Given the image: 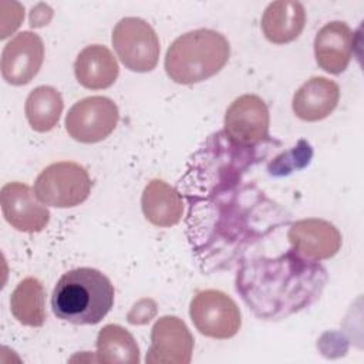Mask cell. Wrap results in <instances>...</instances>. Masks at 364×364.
I'll list each match as a JSON object with an SVG mask.
<instances>
[{
    "mask_svg": "<svg viewBox=\"0 0 364 364\" xmlns=\"http://www.w3.org/2000/svg\"><path fill=\"white\" fill-rule=\"evenodd\" d=\"M291 250L310 260H324L333 257L341 247V233L338 229L317 218L297 220L287 233Z\"/></svg>",
    "mask_w": 364,
    "mask_h": 364,
    "instance_id": "4fadbf2b",
    "label": "cell"
},
{
    "mask_svg": "<svg viewBox=\"0 0 364 364\" xmlns=\"http://www.w3.org/2000/svg\"><path fill=\"white\" fill-rule=\"evenodd\" d=\"M44 44L38 34L21 31L11 38L1 53V77L11 85L28 84L40 71Z\"/></svg>",
    "mask_w": 364,
    "mask_h": 364,
    "instance_id": "8fae6325",
    "label": "cell"
},
{
    "mask_svg": "<svg viewBox=\"0 0 364 364\" xmlns=\"http://www.w3.org/2000/svg\"><path fill=\"white\" fill-rule=\"evenodd\" d=\"M141 206L148 222L169 228L182 219L183 200L176 189L162 179H152L142 192Z\"/></svg>",
    "mask_w": 364,
    "mask_h": 364,
    "instance_id": "ac0fdd59",
    "label": "cell"
},
{
    "mask_svg": "<svg viewBox=\"0 0 364 364\" xmlns=\"http://www.w3.org/2000/svg\"><path fill=\"white\" fill-rule=\"evenodd\" d=\"M323 266L293 250L274 259L245 263L236 277V290L263 318H280L311 304L326 284Z\"/></svg>",
    "mask_w": 364,
    "mask_h": 364,
    "instance_id": "7a4b0ae2",
    "label": "cell"
},
{
    "mask_svg": "<svg viewBox=\"0 0 364 364\" xmlns=\"http://www.w3.org/2000/svg\"><path fill=\"white\" fill-rule=\"evenodd\" d=\"M118 118V107L111 98L92 95L80 100L70 108L65 117V129L78 142L95 144L111 135Z\"/></svg>",
    "mask_w": 364,
    "mask_h": 364,
    "instance_id": "ba28073f",
    "label": "cell"
},
{
    "mask_svg": "<svg viewBox=\"0 0 364 364\" xmlns=\"http://www.w3.org/2000/svg\"><path fill=\"white\" fill-rule=\"evenodd\" d=\"M189 316L200 334L218 340L233 337L242 324L240 310L235 300L215 289L196 293L189 306Z\"/></svg>",
    "mask_w": 364,
    "mask_h": 364,
    "instance_id": "52a82bcc",
    "label": "cell"
},
{
    "mask_svg": "<svg viewBox=\"0 0 364 364\" xmlns=\"http://www.w3.org/2000/svg\"><path fill=\"white\" fill-rule=\"evenodd\" d=\"M34 192L47 206L74 208L90 196L91 179L87 169L77 162H55L40 172Z\"/></svg>",
    "mask_w": 364,
    "mask_h": 364,
    "instance_id": "5b68a950",
    "label": "cell"
},
{
    "mask_svg": "<svg viewBox=\"0 0 364 364\" xmlns=\"http://www.w3.org/2000/svg\"><path fill=\"white\" fill-rule=\"evenodd\" d=\"M354 36L344 21H330L314 38V55L320 68L330 74L343 73L353 55Z\"/></svg>",
    "mask_w": 364,
    "mask_h": 364,
    "instance_id": "5bb4252c",
    "label": "cell"
},
{
    "mask_svg": "<svg viewBox=\"0 0 364 364\" xmlns=\"http://www.w3.org/2000/svg\"><path fill=\"white\" fill-rule=\"evenodd\" d=\"M74 74L82 87L88 90H104L115 82L119 67L105 46L92 44L78 53L74 63Z\"/></svg>",
    "mask_w": 364,
    "mask_h": 364,
    "instance_id": "2e32d148",
    "label": "cell"
},
{
    "mask_svg": "<svg viewBox=\"0 0 364 364\" xmlns=\"http://www.w3.org/2000/svg\"><path fill=\"white\" fill-rule=\"evenodd\" d=\"M306 24V10L301 3L279 0L270 3L262 17L264 37L273 44H286L296 40Z\"/></svg>",
    "mask_w": 364,
    "mask_h": 364,
    "instance_id": "e0dca14e",
    "label": "cell"
},
{
    "mask_svg": "<svg viewBox=\"0 0 364 364\" xmlns=\"http://www.w3.org/2000/svg\"><path fill=\"white\" fill-rule=\"evenodd\" d=\"M226 37L210 28H198L179 36L165 55V71L178 84H196L216 75L229 61Z\"/></svg>",
    "mask_w": 364,
    "mask_h": 364,
    "instance_id": "277c9868",
    "label": "cell"
},
{
    "mask_svg": "<svg viewBox=\"0 0 364 364\" xmlns=\"http://www.w3.org/2000/svg\"><path fill=\"white\" fill-rule=\"evenodd\" d=\"M240 178L229 185V193L220 182H200L198 192L206 199L191 202L188 229L192 247L209 263L230 262L233 253L240 252L245 245L269 232L277 218L266 212L273 210L274 203L267 200L263 192L243 188L239 193L235 186ZM274 229V228H273Z\"/></svg>",
    "mask_w": 364,
    "mask_h": 364,
    "instance_id": "6da1fadb",
    "label": "cell"
},
{
    "mask_svg": "<svg viewBox=\"0 0 364 364\" xmlns=\"http://www.w3.org/2000/svg\"><path fill=\"white\" fill-rule=\"evenodd\" d=\"M10 310L18 323L41 327L47 318L43 283L31 276L23 279L10 296Z\"/></svg>",
    "mask_w": 364,
    "mask_h": 364,
    "instance_id": "d6986e66",
    "label": "cell"
},
{
    "mask_svg": "<svg viewBox=\"0 0 364 364\" xmlns=\"http://www.w3.org/2000/svg\"><path fill=\"white\" fill-rule=\"evenodd\" d=\"M269 124L266 102L255 94H245L226 109L223 132L237 145L255 146L267 138Z\"/></svg>",
    "mask_w": 364,
    "mask_h": 364,
    "instance_id": "9c48e42d",
    "label": "cell"
},
{
    "mask_svg": "<svg viewBox=\"0 0 364 364\" xmlns=\"http://www.w3.org/2000/svg\"><path fill=\"white\" fill-rule=\"evenodd\" d=\"M340 100L338 85L326 77H311L293 95L291 108L297 118L314 122L327 118Z\"/></svg>",
    "mask_w": 364,
    "mask_h": 364,
    "instance_id": "9a60e30c",
    "label": "cell"
},
{
    "mask_svg": "<svg viewBox=\"0 0 364 364\" xmlns=\"http://www.w3.org/2000/svg\"><path fill=\"white\" fill-rule=\"evenodd\" d=\"M0 203L7 223L20 232H40L50 220L48 209L26 183H6L0 191Z\"/></svg>",
    "mask_w": 364,
    "mask_h": 364,
    "instance_id": "7c38bea8",
    "label": "cell"
},
{
    "mask_svg": "<svg viewBox=\"0 0 364 364\" xmlns=\"http://www.w3.org/2000/svg\"><path fill=\"white\" fill-rule=\"evenodd\" d=\"M97 361L105 364H138L139 347L134 336L118 324L104 326L97 336Z\"/></svg>",
    "mask_w": 364,
    "mask_h": 364,
    "instance_id": "ffe728a7",
    "label": "cell"
},
{
    "mask_svg": "<svg viewBox=\"0 0 364 364\" xmlns=\"http://www.w3.org/2000/svg\"><path fill=\"white\" fill-rule=\"evenodd\" d=\"M112 46L121 63L131 71H152L161 46L155 30L139 17L121 18L112 30Z\"/></svg>",
    "mask_w": 364,
    "mask_h": 364,
    "instance_id": "8992f818",
    "label": "cell"
},
{
    "mask_svg": "<svg viewBox=\"0 0 364 364\" xmlns=\"http://www.w3.org/2000/svg\"><path fill=\"white\" fill-rule=\"evenodd\" d=\"M193 351V336L176 316H162L151 331L148 364H188Z\"/></svg>",
    "mask_w": 364,
    "mask_h": 364,
    "instance_id": "30bf717a",
    "label": "cell"
},
{
    "mask_svg": "<svg viewBox=\"0 0 364 364\" xmlns=\"http://www.w3.org/2000/svg\"><path fill=\"white\" fill-rule=\"evenodd\" d=\"M63 108L64 102L60 91L50 85H40L28 94L24 111L34 131L47 132L58 124Z\"/></svg>",
    "mask_w": 364,
    "mask_h": 364,
    "instance_id": "44dd1931",
    "label": "cell"
},
{
    "mask_svg": "<svg viewBox=\"0 0 364 364\" xmlns=\"http://www.w3.org/2000/svg\"><path fill=\"white\" fill-rule=\"evenodd\" d=\"M115 290L97 269L78 267L64 273L51 294L53 313L73 324H97L111 310Z\"/></svg>",
    "mask_w": 364,
    "mask_h": 364,
    "instance_id": "3957f363",
    "label": "cell"
}]
</instances>
